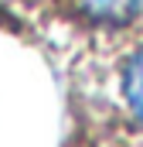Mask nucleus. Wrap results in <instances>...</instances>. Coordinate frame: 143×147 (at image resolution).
Segmentation results:
<instances>
[{"label": "nucleus", "mask_w": 143, "mask_h": 147, "mask_svg": "<svg viewBox=\"0 0 143 147\" xmlns=\"http://www.w3.org/2000/svg\"><path fill=\"white\" fill-rule=\"evenodd\" d=\"M82 14L96 24H109V28H123L130 21H136L143 10V0H78Z\"/></svg>", "instance_id": "obj_1"}, {"label": "nucleus", "mask_w": 143, "mask_h": 147, "mask_svg": "<svg viewBox=\"0 0 143 147\" xmlns=\"http://www.w3.org/2000/svg\"><path fill=\"white\" fill-rule=\"evenodd\" d=\"M123 103L130 116L143 127V48H136L123 65Z\"/></svg>", "instance_id": "obj_2"}]
</instances>
